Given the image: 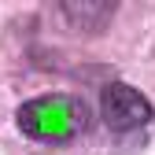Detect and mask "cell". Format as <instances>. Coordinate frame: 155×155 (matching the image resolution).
<instances>
[{"mask_svg":"<svg viewBox=\"0 0 155 155\" xmlns=\"http://www.w3.org/2000/svg\"><path fill=\"white\" fill-rule=\"evenodd\" d=\"M89 104L81 96H70V92H45V96H33V100L18 104L15 111V122L18 129L33 140H45V144H63L74 140L89 129Z\"/></svg>","mask_w":155,"mask_h":155,"instance_id":"obj_1","label":"cell"},{"mask_svg":"<svg viewBox=\"0 0 155 155\" xmlns=\"http://www.w3.org/2000/svg\"><path fill=\"white\" fill-rule=\"evenodd\" d=\"M100 118L111 133L129 137V133H144L155 118V107L148 104V96L140 89H133L126 81H114L100 92Z\"/></svg>","mask_w":155,"mask_h":155,"instance_id":"obj_2","label":"cell"},{"mask_svg":"<svg viewBox=\"0 0 155 155\" xmlns=\"http://www.w3.org/2000/svg\"><path fill=\"white\" fill-rule=\"evenodd\" d=\"M114 8H118V4H63L67 18H74L81 30H100L114 15Z\"/></svg>","mask_w":155,"mask_h":155,"instance_id":"obj_3","label":"cell"}]
</instances>
